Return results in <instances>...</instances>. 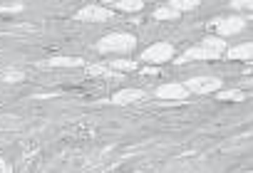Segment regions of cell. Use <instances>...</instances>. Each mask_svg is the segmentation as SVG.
<instances>
[{"label":"cell","mask_w":253,"mask_h":173,"mask_svg":"<svg viewBox=\"0 0 253 173\" xmlns=\"http://www.w3.org/2000/svg\"><path fill=\"white\" fill-rule=\"evenodd\" d=\"M117 5L124 13H134V10H142V0H117Z\"/></svg>","instance_id":"obj_10"},{"label":"cell","mask_w":253,"mask_h":173,"mask_svg":"<svg viewBox=\"0 0 253 173\" xmlns=\"http://www.w3.org/2000/svg\"><path fill=\"white\" fill-rule=\"evenodd\" d=\"M171 55H174V50H171V45H167V42H159V45H152L149 50H144V60L147 62H167V60H171Z\"/></svg>","instance_id":"obj_4"},{"label":"cell","mask_w":253,"mask_h":173,"mask_svg":"<svg viewBox=\"0 0 253 173\" xmlns=\"http://www.w3.org/2000/svg\"><path fill=\"white\" fill-rule=\"evenodd\" d=\"M223 42L218 37H206L201 47H194L184 55V60H216L221 52H223Z\"/></svg>","instance_id":"obj_1"},{"label":"cell","mask_w":253,"mask_h":173,"mask_svg":"<svg viewBox=\"0 0 253 173\" xmlns=\"http://www.w3.org/2000/svg\"><path fill=\"white\" fill-rule=\"evenodd\" d=\"M154 18L157 20H174V18H179V10H174V8H159L154 13Z\"/></svg>","instance_id":"obj_12"},{"label":"cell","mask_w":253,"mask_h":173,"mask_svg":"<svg viewBox=\"0 0 253 173\" xmlns=\"http://www.w3.org/2000/svg\"><path fill=\"white\" fill-rule=\"evenodd\" d=\"M137 45V40L132 35H107L99 40V50L102 52H126V50H132Z\"/></svg>","instance_id":"obj_2"},{"label":"cell","mask_w":253,"mask_h":173,"mask_svg":"<svg viewBox=\"0 0 253 173\" xmlns=\"http://www.w3.org/2000/svg\"><path fill=\"white\" fill-rule=\"evenodd\" d=\"M218 99H243V94L241 92H221Z\"/></svg>","instance_id":"obj_13"},{"label":"cell","mask_w":253,"mask_h":173,"mask_svg":"<svg viewBox=\"0 0 253 173\" xmlns=\"http://www.w3.org/2000/svg\"><path fill=\"white\" fill-rule=\"evenodd\" d=\"M109 67H117V69H132V67H134V62H126V60H122V62H112Z\"/></svg>","instance_id":"obj_14"},{"label":"cell","mask_w":253,"mask_h":173,"mask_svg":"<svg viewBox=\"0 0 253 173\" xmlns=\"http://www.w3.org/2000/svg\"><path fill=\"white\" fill-rule=\"evenodd\" d=\"M171 8L174 10H194V8H199V0H171Z\"/></svg>","instance_id":"obj_11"},{"label":"cell","mask_w":253,"mask_h":173,"mask_svg":"<svg viewBox=\"0 0 253 173\" xmlns=\"http://www.w3.org/2000/svg\"><path fill=\"white\" fill-rule=\"evenodd\" d=\"M50 65H82V62H80V60H65V57H62V60H52Z\"/></svg>","instance_id":"obj_15"},{"label":"cell","mask_w":253,"mask_h":173,"mask_svg":"<svg viewBox=\"0 0 253 173\" xmlns=\"http://www.w3.org/2000/svg\"><path fill=\"white\" fill-rule=\"evenodd\" d=\"M189 92L186 87H179V84H167V87H159L157 89V97L159 99H184Z\"/></svg>","instance_id":"obj_7"},{"label":"cell","mask_w":253,"mask_h":173,"mask_svg":"<svg viewBox=\"0 0 253 173\" xmlns=\"http://www.w3.org/2000/svg\"><path fill=\"white\" fill-rule=\"evenodd\" d=\"M77 18L80 20H87V23H99V20H109L112 13L107 8H99V5H87V8H82L77 13Z\"/></svg>","instance_id":"obj_5"},{"label":"cell","mask_w":253,"mask_h":173,"mask_svg":"<svg viewBox=\"0 0 253 173\" xmlns=\"http://www.w3.org/2000/svg\"><path fill=\"white\" fill-rule=\"evenodd\" d=\"M251 55H253L251 45H241V47H236V50H231V52H228V57H231V60H251Z\"/></svg>","instance_id":"obj_9"},{"label":"cell","mask_w":253,"mask_h":173,"mask_svg":"<svg viewBox=\"0 0 253 173\" xmlns=\"http://www.w3.org/2000/svg\"><path fill=\"white\" fill-rule=\"evenodd\" d=\"M216 30L221 35H236L238 30H243V20L241 18H221L216 23Z\"/></svg>","instance_id":"obj_6"},{"label":"cell","mask_w":253,"mask_h":173,"mask_svg":"<svg viewBox=\"0 0 253 173\" xmlns=\"http://www.w3.org/2000/svg\"><path fill=\"white\" fill-rule=\"evenodd\" d=\"M102 3H117V0H102Z\"/></svg>","instance_id":"obj_17"},{"label":"cell","mask_w":253,"mask_h":173,"mask_svg":"<svg viewBox=\"0 0 253 173\" xmlns=\"http://www.w3.org/2000/svg\"><path fill=\"white\" fill-rule=\"evenodd\" d=\"M144 94L139 92V89H124V92H119V94H114V104H129V102H137V99H142Z\"/></svg>","instance_id":"obj_8"},{"label":"cell","mask_w":253,"mask_h":173,"mask_svg":"<svg viewBox=\"0 0 253 173\" xmlns=\"http://www.w3.org/2000/svg\"><path fill=\"white\" fill-rule=\"evenodd\" d=\"M233 5L238 8V5H251V0H233Z\"/></svg>","instance_id":"obj_16"},{"label":"cell","mask_w":253,"mask_h":173,"mask_svg":"<svg viewBox=\"0 0 253 173\" xmlns=\"http://www.w3.org/2000/svg\"><path fill=\"white\" fill-rule=\"evenodd\" d=\"M186 92H199V94H206V92H213L221 87V82L216 77H196V79H189L186 84Z\"/></svg>","instance_id":"obj_3"}]
</instances>
